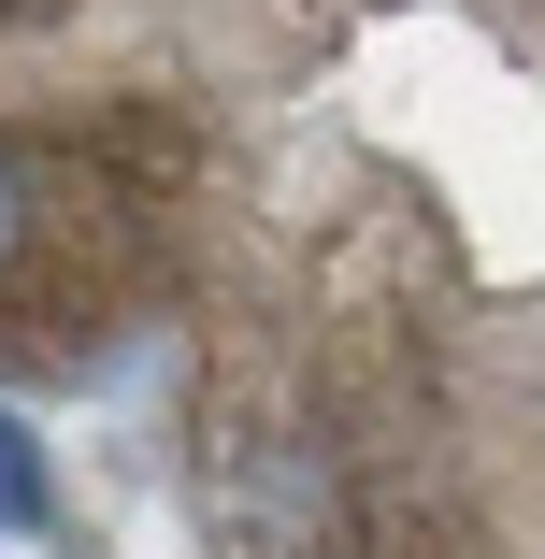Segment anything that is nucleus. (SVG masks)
<instances>
[{
    "instance_id": "obj_2",
    "label": "nucleus",
    "mask_w": 545,
    "mask_h": 559,
    "mask_svg": "<svg viewBox=\"0 0 545 559\" xmlns=\"http://www.w3.org/2000/svg\"><path fill=\"white\" fill-rule=\"evenodd\" d=\"M0 516H44V474L15 460V430H0Z\"/></svg>"
},
{
    "instance_id": "obj_1",
    "label": "nucleus",
    "mask_w": 545,
    "mask_h": 559,
    "mask_svg": "<svg viewBox=\"0 0 545 559\" xmlns=\"http://www.w3.org/2000/svg\"><path fill=\"white\" fill-rule=\"evenodd\" d=\"M0 373L230 559H545V0H0Z\"/></svg>"
}]
</instances>
